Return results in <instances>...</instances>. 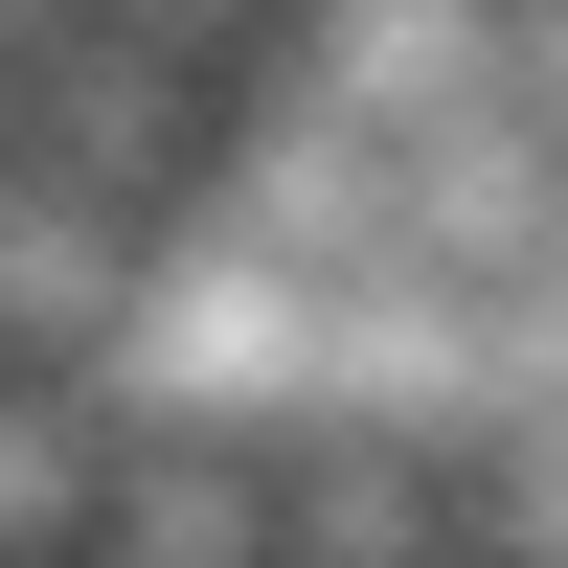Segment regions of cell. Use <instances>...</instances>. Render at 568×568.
<instances>
[{"instance_id": "obj_1", "label": "cell", "mask_w": 568, "mask_h": 568, "mask_svg": "<svg viewBox=\"0 0 568 568\" xmlns=\"http://www.w3.org/2000/svg\"><path fill=\"white\" fill-rule=\"evenodd\" d=\"M91 568H296V455L273 433H136L114 409V546Z\"/></svg>"}, {"instance_id": "obj_2", "label": "cell", "mask_w": 568, "mask_h": 568, "mask_svg": "<svg viewBox=\"0 0 568 568\" xmlns=\"http://www.w3.org/2000/svg\"><path fill=\"white\" fill-rule=\"evenodd\" d=\"M296 568H500V546H478V455L296 433Z\"/></svg>"}, {"instance_id": "obj_3", "label": "cell", "mask_w": 568, "mask_h": 568, "mask_svg": "<svg viewBox=\"0 0 568 568\" xmlns=\"http://www.w3.org/2000/svg\"><path fill=\"white\" fill-rule=\"evenodd\" d=\"M23 23H114V45H160V69H227V91H251L273 45H296V0H23Z\"/></svg>"}]
</instances>
